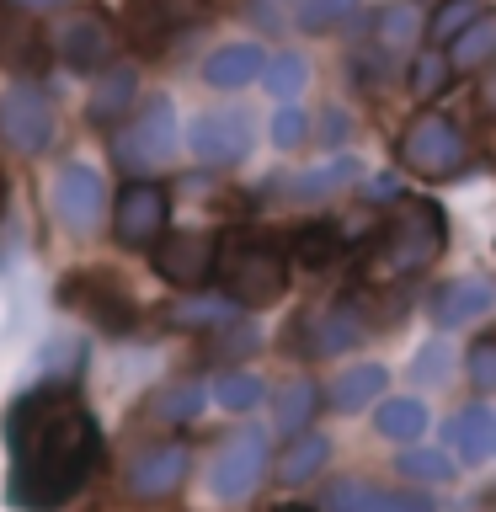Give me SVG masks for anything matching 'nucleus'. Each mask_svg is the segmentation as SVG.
Masks as SVG:
<instances>
[{"label":"nucleus","instance_id":"30","mask_svg":"<svg viewBox=\"0 0 496 512\" xmlns=\"http://www.w3.org/2000/svg\"><path fill=\"white\" fill-rule=\"evenodd\" d=\"M320 384L315 379H288L278 395H272V422H278L283 438H294V432H304L315 422V411H320Z\"/></svg>","mask_w":496,"mask_h":512},{"label":"nucleus","instance_id":"15","mask_svg":"<svg viewBox=\"0 0 496 512\" xmlns=\"http://www.w3.org/2000/svg\"><path fill=\"white\" fill-rule=\"evenodd\" d=\"M491 310H496V278H480V272L438 283L427 299V320L438 331H464V326H475V320H486Z\"/></svg>","mask_w":496,"mask_h":512},{"label":"nucleus","instance_id":"4","mask_svg":"<svg viewBox=\"0 0 496 512\" xmlns=\"http://www.w3.org/2000/svg\"><path fill=\"white\" fill-rule=\"evenodd\" d=\"M272 475V438L267 427H230L219 438V448L208 454V470H203V486L219 507H240L262 491V480Z\"/></svg>","mask_w":496,"mask_h":512},{"label":"nucleus","instance_id":"1","mask_svg":"<svg viewBox=\"0 0 496 512\" xmlns=\"http://www.w3.org/2000/svg\"><path fill=\"white\" fill-rule=\"evenodd\" d=\"M6 507L59 512L70 507L107 459V438L75 379L38 374V384L11 395L6 406Z\"/></svg>","mask_w":496,"mask_h":512},{"label":"nucleus","instance_id":"25","mask_svg":"<svg viewBox=\"0 0 496 512\" xmlns=\"http://www.w3.org/2000/svg\"><path fill=\"white\" fill-rule=\"evenodd\" d=\"M427 427H432V416H427V400H416V395H379L374 400V432L384 443H422L427 438Z\"/></svg>","mask_w":496,"mask_h":512},{"label":"nucleus","instance_id":"34","mask_svg":"<svg viewBox=\"0 0 496 512\" xmlns=\"http://www.w3.org/2000/svg\"><path fill=\"white\" fill-rule=\"evenodd\" d=\"M411 96H422V102H438V96L454 86V59H448V48H422V54L411 59Z\"/></svg>","mask_w":496,"mask_h":512},{"label":"nucleus","instance_id":"44","mask_svg":"<svg viewBox=\"0 0 496 512\" xmlns=\"http://www.w3.org/2000/svg\"><path fill=\"white\" fill-rule=\"evenodd\" d=\"M315 123H320L315 134H320V144H326V150H342V144L352 139V112H347V107H326Z\"/></svg>","mask_w":496,"mask_h":512},{"label":"nucleus","instance_id":"48","mask_svg":"<svg viewBox=\"0 0 496 512\" xmlns=\"http://www.w3.org/2000/svg\"><path fill=\"white\" fill-rule=\"evenodd\" d=\"M272 512H326V507H304V502H278Z\"/></svg>","mask_w":496,"mask_h":512},{"label":"nucleus","instance_id":"12","mask_svg":"<svg viewBox=\"0 0 496 512\" xmlns=\"http://www.w3.org/2000/svg\"><path fill=\"white\" fill-rule=\"evenodd\" d=\"M299 358H342V352L363 347L368 342V315L358 310L352 299H336V304H310L294 331H288Z\"/></svg>","mask_w":496,"mask_h":512},{"label":"nucleus","instance_id":"28","mask_svg":"<svg viewBox=\"0 0 496 512\" xmlns=\"http://www.w3.org/2000/svg\"><path fill=\"white\" fill-rule=\"evenodd\" d=\"M240 315V304L230 294H203L198 288V299H176L171 310H166V326H182V331H219V326H230V320Z\"/></svg>","mask_w":496,"mask_h":512},{"label":"nucleus","instance_id":"51","mask_svg":"<svg viewBox=\"0 0 496 512\" xmlns=\"http://www.w3.org/2000/svg\"><path fill=\"white\" fill-rule=\"evenodd\" d=\"M214 6H224V0H214Z\"/></svg>","mask_w":496,"mask_h":512},{"label":"nucleus","instance_id":"38","mask_svg":"<svg viewBox=\"0 0 496 512\" xmlns=\"http://www.w3.org/2000/svg\"><path fill=\"white\" fill-rule=\"evenodd\" d=\"M486 11V0H443L438 11H432V22H427V43H438V48H448L459 38L464 27L475 22V16Z\"/></svg>","mask_w":496,"mask_h":512},{"label":"nucleus","instance_id":"37","mask_svg":"<svg viewBox=\"0 0 496 512\" xmlns=\"http://www.w3.org/2000/svg\"><path fill=\"white\" fill-rule=\"evenodd\" d=\"M91 347L80 342V336H48L38 347V374H54V379H80V368H86Z\"/></svg>","mask_w":496,"mask_h":512},{"label":"nucleus","instance_id":"29","mask_svg":"<svg viewBox=\"0 0 496 512\" xmlns=\"http://www.w3.org/2000/svg\"><path fill=\"white\" fill-rule=\"evenodd\" d=\"M448 59H454V75H480L486 64H496V11H480L475 22L448 43Z\"/></svg>","mask_w":496,"mask_h":512},{"label":"nucleus","instance_id":"32","mask_svg":"<svg viewBox=\"0 0 496 512\" xmlns=\"http://www.w3.org/2000/svg\"><path fill=\"white\" fill-rule=\"evenodd\" d=\"M395 470L406 486H443L454 480V448H427V443H406V454L395 459Z\"/></svg>","mask_w":496,"mask_h":512},{"label":"nucleus","instance_id":"17","mask_svg":"<svg viewBox=\"0 0 496 512\" xmlns=\"http://www.w3.org/2000/svg\"><path fill=\"white\" fill-rule=\"evenodd\" d=\"M118 38L123 32L107 22V16H96V11H75L70 22L59 27V59L70 64V70L80 75H102L112 54H118Z\"/></svg>","mask_w":496,"mask_h":512},{"label":"nucleus","instance_id":"11","mask_svg":"<svg viewBox=\"0 0 496 512\" xmlns=\"http://www.w3.org/2000/svg\"><path fill=\"white\" fill-rule=\"evenodd\" d=\"M171 230V198L150 176H128L112 198V240L123 251H150Z\"/></svg>","mask_w":496,"mask_h":512},{"label":"nucleus","instance_id":"20","mask_svg":"<svg viewBox=\"0 0 496 512\" xmlns=\"http://www.w3.org/2000/svg\"><path fill=\"white\" fill-rule=\"evenodd\" d=\"M326 464H331V438L315 427H304L294 438H283V448L272 454V475H278L283 486H310Z\"/></svg>","mask_w":496,"mask_h":512},{"label":"nucleus","instance_id":"23","mask_svg":"<svg viewBox=\"0 0 496 512\" xmlns=\"http://www.w3.org/2000/svg\"><path fill=\"white\" fill-rule=\"evenodd\" d=\"M384 384H390V368L384 363H352V368H342V374L326 384V406L336 416H358V411H368L384 395Z\"/></svg>","mask_w":496,"mask_h":512},{"label":"nucleus","instance_id":"24","mask_svg":"<svg viewBox=\"0 0 496 512\" xmlns=\"http://www.w3.org/2000/svg\"><path fill=\"white\" fill-rule=\"evenodd\" d=\"M288 256L310 272H326L347 256V230L336 219H304L294 235H288Z\"/></svg>","mask_w":496,"mask_h":512},{"label":"nucleus","instance_id":"18","mask_svg":"<svg viewBox=\"0 0 496 512\" xmlns=\"http://www.w3.org/2000/svg\"><path fill=\"white\" fill-rule=\"evenodd\" d=\"M182 22H187L182 0H123V11H118V32L139 48V54L171 48V38L182 32Z\"/></svg>","mask_w":496,"mask_h":512},{"label":"nucleus","instance_id":"2","mask_svg":"<svg viewBox=\"0 0 496 512\" xmlns=\"http://www.w3.org/2000/svg\"><path fill=\"white\" fill-rule=\"evenodd\" d=\"M448 246V214L438 198H400L390 214H379V224L363 240V267L384 272V278H411L427 272Z\"/></svg>","mask_w":496,"mask_h":512},{"label":"nucleus","instance_id":"14","mask_svg":"<svg viewBox=\"0 0 496 512\" xmlns=\"http://www.w3.org/2000/svg\"><path fill=\"white\" fill-rule=\"evenodd\" d=\"M48 208H54L64 235H96L107 219V182L102 171L86 166V160H70L54 176V192H48Z\"/></svg>","mask_w":496,"mask_h":512},{"label":"nucleus","instance_id":"36","mask_svg":"<svg viewBox=\"0 0 496 512\" xmlns=\"http://www.w3.org/2000/svg\"><path fill=\"white\" fill-rule=\"evenodd\" d=\"M448 374H454V342L432 336V342H422V347L411 352L406 379L416 384V390H438V384H448Z\"/></svg>","mask_w":496,"mask_h":512},{"label":"nucleus","instance_id":"26","mask_svg":"<svg viewBox=\"0 0 496 512\" xmlns=\"http://www.w3.org/2000/svg\"><path fill=\"white\" fill-rule=\"evenodd\" d=\"M208 400H214V390H208V384H198V379H176V384H160L144 411H150L155 427H192V422L203 416Z\"/></svg>","mask_w":496,"mask_h":512},{"label":"nucleus","instance_id":"13","mask_svg":"<svg viewBox=\"0 0 496 512\" xmlns=\"http://www.w3.org/2000/svg\"><path fill=\"white\" fill-rule=\"evenodd\" d=\"M251 144H256V123L246 107H208L187 123V150L198 166H214V171L240 166L251 155Z\"/></svg>","mask_w":496,"mask_h":512},{"label":"nucleus","instance_id":"35","mask_svg":"<svg viewBox=\"0 0 496 512\" xmlns=\"http://www.w3.org/2000/svg\"><path fill=\"white\" fill-rule=\"evenodd\" d=\"M267 400V384L251 374V368H224V374L214 379V406H224V411H235V416H246V411H256Z\"/></svg>","mask_w":496,"mask_h":512},{"label":"nucleus","instance_id":"39","mask_svg":"<svg viewBox=\"0 0 496 512\" xmlns=\"http://www.w3.org/2000/svg\"><path fill=\"white\" fill-rule=\"evenodd\" d=\"M214 336V342H208V358H256V352H262V331L256 326H240V315L230 320V326H219V331H208Z\"/></svg>","mask_w":496,"mask_h":512},{"label":"nucleus","instance_id":"10","mask_svg":"<svg viewBox=\"0 0 496 512\" xmlns=\"http://www.w3.org/2000/svg\"><path fill=\"white\" fill-rule=\"evenodd\" d=\"M219 256H224L219 230H166L150 246V267L171 288H208L219 278Z\"/></svg>","mask_w":496,"mask_h":512},{"label":"nucleus","instance_id":"41","mask_svg":"<svg viewBox=\"0 0 496 512\" xmlns=\"http://www.w3.org/2000/svg\"><path fill=\"white\" fill-rule=\"evenodd\" d=\"M374 486H368V480H358V475H342V480H331L326 486V496H320V507L326 512H368L374 507Z\"/></svg>","mask_w":496,"mask_h":512},{"label":"nucleus","instance_id":"45","mask_svg":"<svg viewBox=\"0 0 496 512\" xmlns=\"http://www.w3.org/2000/svg\"><path fill=\"white\" fill-rule=\"evenodd\" d=\"M363 198H368V203H400V198H406V176H400V171L368 176V182H363Z\"/></svg>","mask_w":496,"mask_h":512},{"label":"nucleus","instance_id":"40","mask_svg":"<svg viewBox=\"0 0 496 512\" xmlns=\"http://www.w3.org/2000/svg\"><path fill=\"white\" fill-rule=\"evenodd\" d=\"M267 139L278 144V150H299L304 139H310V112L294 107V102H278V112H272V123H267Z\"/></svg>","mask_w":496,"mask_h":512},{"label":"nucleus","instance_id":"19","mask_svg":"<svg viewBox=\"0 0 496 512\" xmlns=\"http://www.w3.org/2000/svg\"><path fill=\"white\" fill-rule=\"evenodd\" d=\"M262 70H267V48L240 38V43H219L214 54L203 59V86L230 96V91H246V86H262Z\"/></svg>","mask_w":496,"mask_h":512},{"label":"nucleus","instance_id":"3","mask_svg":"<svg viewBox=\"0 0 496 512\" xmlns=\"http://www.w3.org/2000/svg\"><path fill=\"white\" fill-rule=\"evenodd\" d=\"M294 256H288V240L267 235V230H246L224 240L219 256V294H230L240 310H272L288 294V278H294Z\"/></svg>","mask_w":496,"mask_h":512},{"label":"nucleus","instance_id":"50","mask_svg":"<svg viewBox=\"0 0 496 512\" xmlns=\"http://www.w3.org/2000/svg\"><path fill=\"white\" fill-rule=\"evenodd\" d=\"M0 214H6V176H0Z\"/></svg>","mask_w":496,"mask_h":512},{"label":"nucleus","instance_id":"31","mask_svg":"<svg viewBox=\"0 0 496 512\" xmlns=\"http://www.w3.org/2000/svg\"><path fill=\"white\" fill-rule=\"evenodd\" d=\"M427 32L422 11H416V0H390V6L374 11V43L384 54H406V48Z\"/></svg>","mask_w":496,"mask_h":512},{"label":"nucleus","instance_id":"22","mask_svg":"<svg viewBox=\"0 0 496 512\" xmlns=\"http://www.w3.org/2000/svg\"><path fill=\"white\" fill-rule=\"evenodd\" d=\"M443 438H448V448H454V459H464V464L491 459V443H496V411L486 406V400H470V406H459L454 416H448Z\"/></svg>","mask_w":496,"mask_h":512},{"label":"nucleus","instance_id":"27","mask_svg":"<svg viewBox=\"0 0 496 512\" xmlns=\"http://www.w3.org/2000/svg\"><path fill=\"white\" fill-rule=\"evenodd\" d=\"M358 160H347V155H336V160H326V166H310V171H294L283 182V192L288 198H299V203H320V198H331V192H342V187H352L358 182Z\"/></svg>","mask_w":496,"mask_h":512},{"label":"nucleus","instance_id":"9","mask_svg":"<svg viewBox=\"0 0 496 512\" xmlns=\"http://www.w3.org/2000/svg\"><path fill=\"white\" fill-rule=\"evenodd\" d=\"M187 475H192V443L187 438H155L123 464V491L144 507H160L187 486Z\"/></svg>","mask_w":496,"mask_h":512},{"label":"nucleus","instance_id":"16","mask_svg":"<svg viewBox=\"0 0 496 512\" xmlns=\"http://www.w3.org/2000/svg\"><path fill=\"white\" fill-rule=\"evenodd\" d=\"M48 32L38 27V11L16 6V0H0V70L11 75H43L48 64Z\"/></svg>","mask_w":496,"mask_h":512},{"label":"nucleus","instance_id":"43","mask_svg":"<svg viewBox=\"0 0 496 512\" xmlns=\"http://www.w3.org/2000/svg\"><path fill=\"white\" fill-rule=\"evenodd\" d=\"M464 374H470L475 390H496V331L470 342V352H464Z\"/></svg>","mask_w":496,"mask_h":512},{"label":"nucleus","instance_id":"46","mask_svg":"<svg viewBox=\"0 0 496 512\" xmlns=\"http://www.w3.org/2000/svg\"><path fill=\"white\" fill-rule=\"evenodd\" d=\"M368 512H438L422 491H379Z\"/></svg>","mask_w":496,"mask_h":512},{"label":"nucleus","instance_id":"42","mask_svg":"<svg viewBox=\"0 0 496 512\" xmlns=\"http://www.w3.org/2000/svg\"><path fill=\"white\" fill-rule=\"evenodd\" d=\"M358 6L363 0H299V27L304 32H331V27H342Z\"/></svg>","mask_w":496,"mask_h":512},{"label":"nucleus","instance_id":"7","mask_svg":"<svg viewBox=\"0 0 496 512\" xmlns=\"http://www.w3.org/2000/svg\"><path fill=\"white\" fill-rule=\"evenodd\" d=\"M464 160H470V139L443 112H422L400 134V166L411 176H422V182H454L464 171Z\"/></svg>","mask_w":496,"mask_h":512},{"label":"nucleus","instance_id":"49","mask_svg":"<svg viewBox=\"0 0 496 512\" xmlns=\"http://www.w3.org/2000/svg\"><path fill=\"white\" fill-rule=\"evenodd\" d=\"M480 107H486V112H496V80L486 86V96H480Z\"/></svg>","mask_w":496,"mask_h":512},{"label":"nucleus","instance_id":"6","mask_svg":"<svg viewBox=\"0 0 496 512\" xmlns=\"http://www.w3.org/2000/svg\"><path fill=\"white\" fill-rule=\"evenodd\" d=\"M176 144H182V128H176V102L166 91H155L150 102H144L128 123L112 128L107 150L112 160H118L123 171H155L166 166V160L176 155Z\"/></svg>","mask_w":496,"mask_h":512},{"label":"nucleus","instance_id":"21","mask_svg":"<svg viewBox=\"0 0 496 512\" xmlns=\"http://www.w3.org/2000/svg\"><path fill=\"white\" fill-rule=\"evenodd\" d=\"M134 102H139V70L134 64H118V70H102V80L91 86L86 118H91V128H118Z\"/></svg>","mask_w":496,"mask_h":512},{"label":"nucleus","instance_id":"47","mask_svg":"<svg viewBox=\"0 0 496 512\" xmlns=\"http://www.w3.org/2000/svg\"><path fill=\"white\" fill-rule=\"evenodd\" d=\"M16 6H27V11H59V6H70V0H16Z\"/></svg>","mask_w":496,"mask_h":512},{"label":"nucleus","instance_id":"5","mask_svg":"<svg viewBox=\"0 0 496 512\" xmlns=\"http://www.w3.org/2000/svg\"><path fill=\"white\" fill-rule=\"evenodd\" d=\"M54 294H59L64 310H75L80 320H91L102 336H134L144 326L139 299L128 294V283L112 278L107 267H75V272H64Z\"/></svg>","mask_w":496,"mask_h":512},{"label":"nucleus","instance_id":"52","mask_svg":"<svg viewBox=\"0 0 496 512\" xmlns=\"http://www.w3.org/2000/svg\"><path fill=\"white\" fill-rule=\"evenodd\" d=\"M491 454H496V443H491Z\"/></svg>","mask_w":496,"mask_h":512},{"label":"nucleus","instance_id":"8","mask_svg":"<svg viewBox=\"0 0 496 512\" xmlns=\"http://www.w3.org/2000/svg\"><path fill=\"white\" fill-rule=\"evenodd\" d=\"M54 134H59V118H54L48 91L32 75H16V86L0 91V144L27 155V160H38V155H48Z\"/></svg>","mask_w":496,"mask_h":512},{"label":"nucleus","instance_id":"33","mask_svg":"<svg viewBox=\"0 0 496 512\" xmlns=\"http://www.w3.org/2000/svg\"><path fill=\"white\" fill-rule=\"evenodd\" d=\"M310 86V59L299 48H278L267 54V70H262V91L272 102H299V91Z\"/></svg>","mask_w":496,"mask_h":512}]
</instances>
